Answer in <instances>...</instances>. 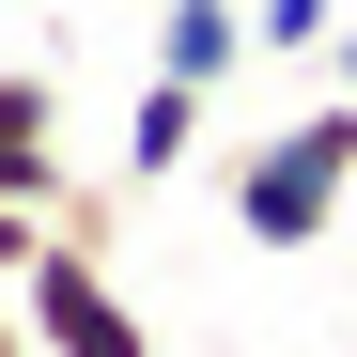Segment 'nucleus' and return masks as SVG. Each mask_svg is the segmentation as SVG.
<instances>
[{
    "label": "nucleus",
    "instance_id": "f257e3e1",
    "mask_svg": "<svg viewBox=\"0 0 357 357\" xmlns=\"http://www.w3.org/2000/svg\"><path fill=\"white\" fill-rule=\"evenodd\" d=\"M342 187H357V93L295 109L280 140L233 155V233H249V249H326V233H342Z\"/></svg>",
    "mask_w": 357,
    "mask_h": 357
},
{
    "label": "nucleus",
    "instance_id": "f03ea898",
    "mask_svg": "<svg viewBox=\"0 0 357 357\" xmlns=\"http://www.w3.org/2000/svg\"><path fill=\"white\" fill-rule=\"evenodd\" d=\"M16 311H31V342H47V357H155V342H140V311L109 295V249H78V233H47V264L16 280Z\"/></svg>",
    "mask_w": 357,
    "mask_h": 357
},
{
    "label": "nucleus",
    "instance_id": "7ed1b4c3",
    "mask_svg": "<svg viewBox=\"0 0 357 357\" xmlns=\"http://www.w3.org/2000/svg\"><path fill=\"white\" fill-rule=\"evenodd\" d=\"M63 187H78V171H63V93H47L31 63H0V202H47V218H63Z\"/></svg>",
    "mask_w": 357,
    "mask_h": 357
},
{
    "label": "nucleus",
    "instance_id": "20e7f679",
    "mask_svg": "<svg viewBox=\"0 0 357 357\" xmlns=\"http://www.w3.org/2000/svg\"><path fill=\"white\" fill-rule=\"evenodd\" d=\"M202 78H140V109H125V187H171V171L202 155Z\"/></svg>",
    "mask_w": 357,
    "mask_h": 357
},
{
    "label": "nucleus",
    "instance_id": "39448f33",
    "mask_svg": "<svg viewBox=\"0 0 357 357\" xmlns=\"http://www.w3.org/2000/svg\"><path fill=\"white\" fill-rule=\"evenodd\" d=\"M249 63V0H155V78H233Z\"/></svg>",
    "mask_w": 357,
    "mask_h": 357
},
{
    "label": "nucleus",
    "instance_id": "423d86ee",
    "mask_svg": "<svg viewBox=\"0 0 357 357\" xmlns=\"http://www.w3.org/2000/svg\"><path fill=\"white\" fill-rule=\"evenodd\" d=\"M326 31H342V0H249V47H280V63H311Z\"/></svg>",
    "mask_w": 357,
    "mask_h": 357
},
{
    "label": "nucleus",
    "instance_id": "0eeeda50",
    "mask_svg": "<svg viewBox=\"0 0 357 357\" xmlns=\"http://www.w3.org/2000/svg\"><path fill=\"white\" fill-rule=\"evenodd\" d=\"M47 233H63L47 202H0V280H31V264H47Z\"/></svg>",
    "mask_w": 357,
    "mask_h": 357
},
{
    "label": "nucleus",
    "instance_id": "6e6552de",
    "mask_svg": "<svg viewBox=\"0 0 357 357\" xmlns=\"http://www.w3.org/2000/svg\"><path fill=\"white\" fill-rule=\"evenodd\" d=\"M0 357H47V342H31V311H0Z\"/></svg>",
    "mask_w": 357,
    "mask_h": 357
},
{
    "label": "nucleus",
    "instance_id": "1a4fd4ad",
    "mask_svg": "<svg viewBox=\"0 0 357 357\" xmlns=\"http://www.w3.org/2000/svg\"><path fill=\"white\" fill-rule=\"evenodd\" d=\"M326 63H342V93H357V16H342V31H326Z\"/></svg>",
    "mask_w": 357,
    "mask_h": 357
}]
</instances>
